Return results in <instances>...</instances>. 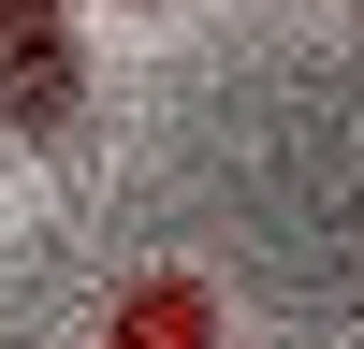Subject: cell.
<instances>
[{"mask_svg": "<svg viewBox=\"0 0 364 349\" xmlns=\"http://www.w3.org/2000/svg\"><path fill=\"white\" fill-rule=\"evenodd\" d=\"M102 349H219V306H204L190 277H146L132 306H117V335Z\"/></svg>", "mask_w": 364, "mask_h": 349, "instance_id": "obj_2", "label": "cell"}, {"mask_svg": "<svg viewBox=\"0 0 364 349\" xmlns=\"http://www.w3.org/2000/svg\"><path fill=\"white\" fill-rule=\"evenodd\" d=\"M87 116V44L58 0H0V131L15 145H73Z\"/></svg>", "mask_w": 364, "mask_h": 349, "instance_id": "obj_1", "label": "cell"}]
</instances>
